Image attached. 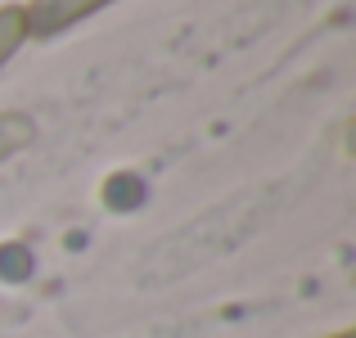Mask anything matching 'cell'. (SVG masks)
Here are the masks:
<instances>
[{
    "label": "cell",
    "mask_w": 356,
    "mask_h": 338,
    "mask_svg": "<svg viewBox=\"0 0 356 338\" xmlns=\"http://www.w3.org/2000/svg\"><path fill=\"white\" fill-rule=\"evenodd\" d=\"M108 5H118V0H32V5H23L27 41H50V36L86 23L90 14H99Z\"/></svg>",
    "instance_id": "1"
},
{
    "label": "cell",
    "mask_w": 356,
    "mask_h": 338,
    "mask_svg": "<svg viewBox=\"0 0 356 338\" xmlns=\"http://www.w3.org/2000/svg\"><path fill=\"white\" fill-rule=\"evenodd\" d=\"M27 45V23H23V5H0V68Z\"/></svg>",
    "instance_id": "3"
},
{
    "label": "cell",
    "mask_w": 356,
    "mask_h": 338,
    "mask_svg": "<svg viewBox=\"0 0 356 338\" xmlns=\"http://www.w3.org/2000/svg\"><path fill=\"white\" fill-rule=\"evenodd\" d=\"M330 338H356V334L352 330H339V334H330Z\"/></svg>",
    "instance_id": "4"
},
{
    "label": "cell",
    "mask_w": 356,
    "mask_h": 338,
    "mask_svg": "<svg viewBox=\"0 0 356 338\" xmlns=\"http://www.w3.org/2000/svg\"><path fill=\"white\" fill-rule=\"evenodd\" d=\"M36 140V122L27 113H0V167L9 158H18Z\"/></svg>",
    "instance_id": "2"
}]
</instances>
